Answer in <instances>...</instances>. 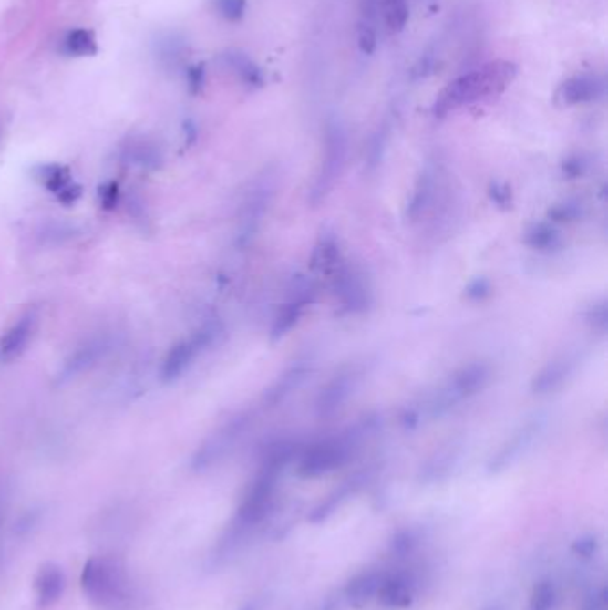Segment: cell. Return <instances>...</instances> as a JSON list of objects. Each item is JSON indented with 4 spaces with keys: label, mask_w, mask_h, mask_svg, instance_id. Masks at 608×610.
Wrapping results in <instances>:
<instances>
[{
    "label": "cell",
    "mask_w": 608,
    "mask_h": 610,
    "mask_svg": "<svg viewBox=\"0 0 608 610\" xmlns=\"http://www.w3.org/2000/svg\"><path fill=\"white\" fill-rule=\"evenodd\" d=\"M330 284L339 307L348 315H363L373 305V289L365 272L343 261L330 275Z\"/></svg>",
    "instance_id": "30bf717a"
},
{
    "label": "cell",
    "mask_w": 608,
    "mask_h": 610,
    "mask_svg": "<svg viewBox=\"0 0 608 610\" xmlns=\"http://www.w3.org/2000/svg\"><path fill=\"white\" fill-rule=\"evenodd\" d=\"M343 261L345 257L341 253L337 238L332 234H322L311 253V268L330 277Z\"/></svg>",
    "instance_id": "cb8c5ba5"
},
{
    "label": "cell",
    "mask_w": 608,
    "mask_h": 610,
    "mask_svg": "<svg viewBox=\"0 0 608 610\" xmlns=\"http://www.w3.org/2000/svg\"><path fill=\"white\" fill-rule=\"evenodd\" d=\"M309 371H311V367L307 365V361H298L284 369L283 375H279V378L264 391V397H263L264 406L277 407L283 404L305 382Z\"/></svg>",
    "instance_id": "7402d4cb"
},
{
    "label": "cell",
    "mask_w": 608,
    "mask_h": 610,
    "mask_svg": "<svg viewBox=\"0 0 608 610\" xmlns=\"http://www.w3.org/2000/svg\"><path fill=\"white\" fill-rule=\"evenodd\" d=\"M188 82L193 93H197L203 84V67H193L188 70Z\"/></svg>",
    "instance_id": "bcb514c9"
},
{
    "label": "cell",
    "mask_w": 608,
    "mask_h": 610,
    "mask_svg": "<svg viewBox=\"0 0 608 610\" xmlns=\"http://www.w3.org/2000/svg\"><path fill=\"white\" fill-rule=\"evenodd\" d=\"M492 377H494L492 367L486 361H475L459 367L425 402L423 412L428 416L447 414L453 407L480 395L490 384Z\"/></svg>",
    "instance_id": "5b68a950"
},
{
    "label": "cell",
    "mask_w": 608,
    "mask_h": 610,
    "mask_svg": "<svg viewBox=\"0 0 608 610\" xmlns=\"http://www.w3.org/2000/svg\"><path fill=\"white\" fill-rule=\"evenodd\" d=\"M36 179L52 193H59L70 184V171L61 164H43L35 170Z\"/></svg>",
    "instance_id": "4dcf8cb0"
},
{
    "label": "cell",
    "mask_w": 608,
    "mask_h": 610,
    "mask_svg": "<svg viewBox=\"0 0 608 610\" xmlns=\"http://www.w3.org/2000/svg\"><path fill=\"white\" fill-rule=\"evenodd\" d=\"M252 419H253L252 410H242L232 418H229L223 425H220L211 436L203 439L202 445L193 453L191 470L195 473H203L218 466L222 460H225L236 445L243 439Z\"/></svg>",
    "instance_id": "8992f818"
},
{
    "label": "cell",
    "mask_w": 608,
    "mask_h": 610,
    "mask_svg": "<svg viewBox=\"0 0 608 610\" xmlns=\"http://www.w3.org/2000/svg\"><path fill=\"white\" fill-rule=\"evenodd\" d=\"M489 195H490V201L501 209H507L512 203V193H510V188L507 184L492 182L490 188H489Z\"/></svg>",
    "instance_id": "60d3db41"
},
{
    "label": "cell",
    "mask_w": 608,
    "mask_h": 610,
    "mask_svg": "<svg viewBox=\"0 0 608 610\" xmlns=\"http://www.w3.org/2000/svg\"><path fill=\"white\" fill-rule=\"evenodd\" d=\"M367 481V473H356L354 477H350L348 481H345L343 484H339L334 491H330L324 500H320L313 511L309 512L307 520L313 525H322L325 522H328L352 496H356L361 488L365 486Z\"/></svg>",
    "instance_id": "2e32d148"
},
{
    "label": "cell",
    "mask_w": 608,
    "mask_h": 610,
    "mask_svg": "<svg viewBox=\"0 0 608 610\" xmlns=\"http://www.w3.org/2000/svg\"><path fill=\"white\" fill-rule=\"evenodd\" d=\"M361 377H363V371L357 367L339 369L320 389L316 397V404H314L316 414L320 418H330L335 412H339L350 400V397L356 393Z\"/></svg>",
    "instance_id": "4fadbf2b"
},
{
    "label": "cell",
    "mask_w": 608,
    "mask_h": 610,
    "mask_svg": "<svg viewBox=\"0 0 608 610\" xmlns=\"http://www.w3.org/2000/svg\"><path fill=\"white\" fill-rule=\"evenodd\" d=\"M439 188H441V184H439L438 168L428 164L421 171V175L417 177V181L414 184V190H412V195H410V201L407 205V218L410 222L421 220L434 207V202H436L438 193H439Z\"/></svg>",
    "instance_id": "e0dca14e"
},
{
    "label": "cell",
    "mask_w": 608,
    "mask_h": 610,
    "mask_svg": "<svg viewBox=\"0 0 608 610\" xmlns=\"http://www.w3.org/2000/svg\"><path fill=\"white\" fill-rule=\"evenodd\" d=\"M546 425H548L546 414H533L531 418H528L527 421L521 423L512 432V436L489 459L487 471L490 475H498L518 464L541 439V436L546 430Z\"/></svg>",
    "instance_id": "9c48e42d"
},
{
    "label": "cell",
    "mask_w": 608,
    "mask_h": 610,
    "mask_svg": "<svg viewBox=\"0 0 608 610\" xmlns=\"http://www.w3.org/2000/svg\"><path fill=\"white\" fill-rule=\"evenodd\" d=\"M275 186H277L275 177L264 175L248 191L244 199L243 209H242L240 223H238V234H236V244L240 248H246L257 236L263 225L264 214L268 212V207L273 201Z\"/></svg>",
    "instance_id": "8fae6325"
},
{
    "label": "cell",
    "mask_w": 608,
    "mask_h": 610,
    "mask_svg": "<svg viewBox=\"0 0 608 610\" xmlns=\"http://www.w3.org/2000/svg\"><path fill=\"white\" fill-rule=\"evenodd\" d=\"M380 11L384 24L391 33H402L408 22V2L407 0H382Z\"/></svg>",
    "instance_id": "1f68e13d"
},
{
    "label": "cell",
    "mask_w": 608,
    "mask_h": 610,
    "mask_svg": "<svg viewBox=\"0 0 608 610\" xmlns=\"http://www.w3.org/2000/svg\"><path fill=\"white\" fill-rule=\"evenodd\" d=\"M376 430V419L365 418L348 430L313 443L300 453L296 471L302 479H320L346 466L366 438Z\"/></svg>",
    "instance_id": "277c9868"
},
{
    "label": "cell",
    "mask_w": 608,
    "mask_h": 610,
    "mask_svg": "<svg viewBox=\"0 0 608 610\" xmlns=\"http://www.w3.org/2000/svg\"><path fill=\"white\" fill-rule=\"evenodd\" d=\"M490 293H492V285L487 281L486 277H479V279L471 281L466 287V296L473 302H484L486 298L490 296Z\"/></svg>",
    "instance_id": "ab89813d"
},
{
    "label": "cell",
    "mask_w": 608,
    "mask_h": 610,
    "mask_svg": "<svg viewBox=\"0 0 608 610\" xmlns=\"http://www.w3.org/2000/svg\"><path fill=\"white\" fill-rule=\"evenodd\" d=\"M36 324H38L36 313L29 311L24 316H20V320L2 336L0 357L4 361H13L26 350L36 330Z\"/></svg>",
    "instance_id": "44dd1931"
},
{
    "label": "cell",
    "mask_w": 608,
    "mask_h": 610,
    "mask_svg": "<svg viewBox=\"0 0 608 610\" xmlns=\"http://www.w3.org/2000/svg\"><path fill=\"white\" fill-rule=\"evenodd\" d=\"M298 455V445L291 439H279L264 450L261 466L244 491L240 507L212 552L214 564L229 561L273 512L279 482L285 468Z\"/></svg>",
    "instance_id": "6da1fadb"
},
{
    "label": "cell",
    "mask_w": 608,
    "mask_h": 610,
    "mask_svg": "<svg viewBox=\"0 0 608 610\" xmlns=\"http://www.w3.org/2000/svg\"><path fill=\"white\" fill-rule=\"evenodd\" d=\"M67 589V574L61 566L54 563H45L35 576V596L36 607L50 609L56 605Z\"/></svg>",
    "instance_id": "d6986e66"
},
{
    "label": "cell",
    "mask_w": 608,
    "mask_h": 610,
    "mask_svg": "<svg viewBox=\"0 0 608 610\" xmlns=\"http://www.w3.org/2000/svg\"><path fill=\"white\" fill-rule=\"evenodd\" d=\"M79 197H81V186L72 184V182L57 193V199H59L61 202L67 203V205H68V203L76 202Z\"/></svg>",
    "instance_id": "f6af8a7d"
},
{
    "label": "cell",
    "mask_w": 608,
    "mask_h": 610,
    "mask_svg": "<svg viewBox=\"0 0 608 610\" xmlns=\"http://www.w3.org/2000/svg\"><path fill=\"white\" fill-rule=\"evenodd\" d=\"M605 93V82L598 76L582 74L569 78L555 91V104L561 108H572L594 102Z\"/></svg>",
    "instance_id": "9a60e30c"
},
{
    "label": "cell",
    "mask_w": 608,
    "mask_h": 610,
    "mask_svg": "<svg viewBox=\"0 0 608 610\" xmlns=\"http://www.w3.org/2000/svg\"><path fill=\"white\" fill-rule=\"evenodd\" d=\"M585 168H587V163L578 156L569 158L568 161H564V164H562V171L568 179H578L580 175L585 173Z\"/></svg>",
    "instance_id": "ee69618b"
},
{
    "label": "cell",
    "mask_w": 608,
    "mask_h": 610,
    "mask_svg": "<svg viewBox=\"0 0 608 610\" xmlns=\"http://www.w3.org/2000/svg\"><path fill=\"white\" fill-rule=\"evenodd\" d=\"M419 544H421V535L417 530H398L389 541V553L397 559H406L416 553Z\"/></svg>",
    "instance_id": "d6a6232c"
},
{
    "label": "cell",
    "mask_w": 608,
    "mask_h": 610,
    "mask_svg": "<svg viewBox=\"0 0 608 610\" xmlns=\"http://www.w3.org/2000/svg\"><path fill=\"white\" fill-rule=\"evenodd\" d=\"M525 243L530 248L539 250V252L553 250L561 243V234H559L555 225L546 223V222H539V223H533L525 233Z\"/></svg>",
    "instance_id": "d4e9b609"
},
{
    "label": "cell",
    "mask_w": 608,
    "mask_h": 610,
    "mask_svg": "<svg viewBox=\"0 0 608 610\" xmlns=\"http://www.w3.org/2000/svg\"><path fill=\"white\" fill-rule=\"evenodd\" d=\"M585 320L587 324L600 330V332H605L608 326V307L607 300H600V302H594L589 311L585 313Z\"/></svg>",
    "instance_id": "8d00e7d4"
},
{
    "label": "cell",
    "mask_w": 608,
    "mask_h": 610,
    "mask_svg": "<svg viewBox=\"0 0 608 610\" xmlns=\"http://www.w3.org/2000/svg\"><path fill=\"white\" fill-rule=\"evenodd\" d=\"M580 361L582 359H580L578 352H564V354L553 357L550 363H546L544 367H541L535 373V377L531 378V384H530L531 393L537 395V397L557 393L572 378V375L576 373V369L580 367Z\"/></svg>",
    "instance_id": "5bb4252c"
},
{
    "label": "cell",
    "mask_w": 608,
    "mask_h": 610,
    "mask_svg": "<svg viewBox=\"0 0 608 610\" xmlns=\"http://www.w3.org/2000/svg\"><path fill=\"white\" fill-rule=\"evenodd\" d=\"M416 591H417V585L410 574L407 573L387 574L386 573L382 585L378 589L376 600L387 609L404 610L412 605Z\"/></svg>",
    "instance_id": "ac0fdd59"
},
{
    "label": "cell",
    "mask_w": 608,
    "mask_h": 610,
    "mask_svg": "<svg viewBox=\"0 0 608 610\" xmlns=\"http://www.w3.org/2000/svg\"><path fill=\"white\" fill-rule=\"evenodd\" d=\"M559 602L557 584L550 578L537 582L528 598V610H555Z\"/></svg>",
    "instance_id": "83f0119b"
},
{
    "label": "cell",
    "mask_w": 608,
    "mask_h": 610,
    "mask_svg": "<svg viewBox=\"0 0 608 610\" xmlns=\"http://www.w3.org/2000/svg\"><path fill=\"white\" fill-rule=\"evenodd\" d=\"M119 197H120V186L119 182H106L102 188H100V193H98V199H100V205L104 209H113L117 203H119Z\"/></svg>",
    "instance_id": "b9f144b4"
},
{
    "label": "cell",
    "mask_w": 608,
    "mask_h": 610,
    "mask_svg": "<svg viewBox=\"0 0 608 610\" xmlns=\"http://www.w3.org/2000/svg\"><path fill=\"white\" fill-rule=\"evenodd\" d=\"M387 145V132L382 129L375 134V138L369 143V150H367V166L375 168L382 161V154L386 150Z\"/></svg>",
    "instance_id": "f35d334b"
},
{
    "label": "cell",
    "mask_w": 608,
    "mask_h": 610,
    "mask_svg": "<svg viewBox=\"0 0 608 610\" xmlns=\"http://www.w3.org/2000/svg\"><path fill=\"white\" fill-rule=\"evenodd\" d=\"M240 610H261V605H259V602H248V604H244L243 607Z\"/></svg>",
    "instance_id": "7dc6e473"
},
{
    "label": "cell",
    "mask_w": 608,
    "mask_h": 610,
    "mask_svg": "<svg viewBox=\"0 0 608 610\" xmlns=\"http://www.w3.org/2000/svg\"><path fill=\"white\" fill-rule=\"evenodd\" d=\"M582 610H607V589L600 585L591 591V594L583 600Z\"/></svg>",
    "instance_id": "7bdbcfd3"
},
{
    "label": "cell",
    "mask_w": 608,
    "mask_h": 610,
    "mask_svg": "<svg viewBox=\"0 0 608 610\" xmlns=\"http://www.w3.org/2000/svg\"><path fill=\"white\" fill-rule=\"evenodd\" d=\"M386 573L380 570H363L356 573L343 589L345 600L354 607H365L376 598Z\"/></svg>",
    "instance_id": "603a6c76"
},
{
    "label": "cell",
    "mask_w": 608,
    "mask_h": 610,
    "mask_svg": "<svg viewBox=\"0 0 608 610\" xmlns=\"http://www.w3.org/2000/svg\"><path fill=\"white\" fill-rule=\"evenodd\" d=\"M115 346V339L109 334H97L84 341L77 350H74L57 373V382H70L82 373L97 367L102 359H106Z\"/></svg>",
    "instance_id": "7c38bea8"
},
{
    "label": "cell",
    "mask_w": 608,
    "mask_h": 610,
    "mask_svg": "<svg viewBox=\"0 0 608 610\" xmlns=\"http://www.w3.org/2000/svg\"><path fill=\"white\" fill-rule=\"evenodd\" d=\"M602 552V539L598 533H582L571 543V553L580 561H593Z\"/></svg>",
    "instance_id": "836d02e7"
},
{
    "label": "cell",
    "mask_w": 608,
    "mask_h": 610,
    "mask_svg": "<svg viewBox=\"0 0 608 610\" xmlns=\"http://www.w3.org/2000/svg\"><path fill=\"white\" fill-rule=\"evenodd\" d=\"M518 76V67L507 59L490 61L479 70L464 74L455 81L448 82L436 98V117H447L464 106L501 95Z\"/></svg>",
    "instance_id": "3957f363"
},
{
    "label": "cell",
    "mask_w": 608,
    "mask_h": 610,
    "mask_svg": "<svg viewBox=\"0 0 608 610\" xmlns=\"http://www.w3.org/2000/svg\"><path fill=\"white\" fill-rule=\"evenodd\" d=\"M125 158L127 161L141 168H158L162 161L161 150L158 149V145L147 140L130 143L129 149H125Z\"/></svg>",
    "instance_id": "484cf974"
},
{
    "label": "cell",
    "mask_w": 608,
    "mask_h": 610,
    "mask_svg": "<svg viewBox=\"0 0 608 610\" xmlns=\"http://www.w3.org/2000/svg\"><path fill=\"white\" fill-rule=\"evenodd\" d=\"M583 214V207L580 202L555 203L548 209V220L553 223H572L580 220Z\"/></svg>",
    "instance_id": "e575fe53"
},
{
    "label": "cell",
    "mask_w": 608,
    "mask_h": 610,
    "mask_svg": "<svg viewBox=\"0 0 608 610\" xmlns=\"http://www.w3.org/2000/svg\"><path fill=\"white\" fill-rule=\"evenodd\" d=\"M346 149L348 143L345 129L339 123H328L325 130L324 158L309 191V202L313 205L324 202L335 182L341 179L346 161Z\"/></svg>",
    "instance_id": "ba28073f"
},
{
    "label": "cell",
    "mask_w": 608,
    "mask_h": 610,
    "mask_svg": "<svg viewBox=\"0 0 608 610\" xmlns=\"http://www.w3.org/2000/svg\"><path fill=\"white\" fill-rule=\"evenodd\" d=\"M484 610H501V609H498V607H489V609H484Z\"/></svg>",
    "instance_id": "c3c4849f"
},
{
    "label": "cell",
    "mask_w": 608,
    "mask_h": 610,
    "mask_svg": "<svg viewBox=\"0 0 608 610\" xmlns=\"http://www.w3.org/2000/svg\"><path fill=\"white\" fill-rule=\"evenodd\" d=\"M357 45L361 48V52L369 56L376 50L378 45V38H376V27L369 26V24H363L359 22V29H357Z\"/></svg>",
    "instance_id": "74e56055"
},
{
    "label": "cell",
    "mask_w": 608,
    "mask_h": 610,
    "mask_svg": "<svg viewBox=\"0 0 608 610\" xmlns=\"http://www.w3.org/2000/svg\"><path fill=\"white\" fill-rule=\"evenodd\" d=\"M225 61L227 65L232 68V72H236V76L248 86H263L264 84V78L261 68L250 59L246 57L242 52H231L225 54Z\"/></svg>",
    "instance_id": "4316f807"
},
{
    "label": "cell",
    "mask_w": 608,
    "mask_h": 610,
    "mask_svg": "<svg viewBox=\"0 0 608 610\" xmlns=\"http://www.w3.org/2000/svg\"><path fill=\"white\" fill-rule=\"evenodd\" d=\"M216 11L229 22H240L244 16L246 0H214Z\"/></svg>",
    "instance_id": "d590c367"
},
{
    "label": "cell",
    "mask_w": 608,
    "mask_h": 610,
    "mask_svg": "<svg viewBox=\"0 0 608 610\" xmlns=\"http://www.w3.org/2000/svg\"><path fill=\"white\" fill-rule=\"evenodd\" d=\"M184 40L175 33L161 35L156 41V54L162 67H177L184 57Z\"/></svg>",
    "instance_id": "f1b7e54d"
},
{
    "label": "cell",
    "mask_w": 608,
    "mask_h": 610,
    "mask_svg": "<svg viewBox=\"0 0 608 610\" xmlns=\"http://www.w3.org/2000/svg\"><path fill=\"white\" fill-rule=\"evenodd\" d=\"M462 457V447L457 443H448L447 447L439 448L421 468L419 481L423 484H439L447 481L457 468Z\"/></svg>",
    "instance_id": "ffe728a7"
},
{
    "label": "cell",
    "mask_w": 608,
    "mask_h": 610,
    "mask_svg": "<svg viewBox=\"0 0 608 610\" xmlns=\"http://www.w3.org/2000/svg\"><path fill=\"white\" fill-rule=\"evenodd\" d=\"M223 334V326L218 320L205 322L203 326H199L190 337H184L177 345H173L168 354L162 359L161 377L164 384H171L179 380L193 363L202 356L205 350H209Z\"/></svg>",
    "instance_id": "52a82bcc"
},
{
    "label": "cell",
    "mask_w": 608,
    "mask_h": 610,
    "mask_svg": "<svg viewBox=\"0 0 608 610\" xmlns=\"http://www.w3.org/2000/svg\"><path fill=\"white\" fill-rule=\"evenodd\" d=\"M63 50L68 56H77V57H86V56H95L98 47L95 35L86 29H76L70 31L65 40H63Z\"/></svg>",
    "instance_id": "f546056e"
},
{
    "label": "cell",
    "mask_w": 608,
    "mask_h": 610,
    "mask_svg": "<svg viewBox=\"0 0 608 610\" xmlns=\"http://www.w3.org/2000/svg\"><path fill=\"white\" fill-rule=\"evenodd\" d=\"M86 598L100 610H138L141 594L127 564L115 555L91 557L81 573Z\"/></svg>",
    "instance_id": "7a4b0ae2"
}]
</instances>
